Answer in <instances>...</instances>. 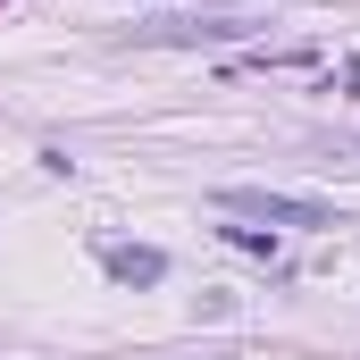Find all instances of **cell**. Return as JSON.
<instances>
[{
	"instance_id": "1",
	"label": "cell",
	"mask_w": 360,
	"mask_h": 360,
	"mask_svg": "<svg viewBox=\"0 0 360 360\" xmlns=\"http://www.w3.org/2000/svg\"><path fill=\"white\" fill-rule=\"evenodd\" d=\"M218 210H235V218H269V226H335L327 201H310V193H269V184H226Z\"/></svg>"
},
{
	"instance_id": "2",
	"label": "cell",
	"mask_w": 360,
	"mask_h": 360,
	"mask_svg": "<svg viewBox=\"0 0 360 360\" xmlns=\"http://www.w3.org/2000/svg\"><path fill=\"white\" fill-rule=\"evenodd\" d=\"M252 17H151L134 25V42H168V51H193V42H243Z\"/></svg>"
},
{
	"instance_id": "3",
	"label": "cell",
	"mask_w": 360,
	"mask_h": 360,
	"mask_svg": "<svg viewBox=\"0 0 360 360\" xmlns=\"http://www.w3.org/2000/svg\"><path fill=\"white\" fill-rule=\"evenodd\" d=\"M101 269L117 276V285H160V276H168V260H160L151 243H109V252H101Z\"/></svg>"
},
{
	"instance_id": "4",
	"label": "cell",
	"mask_w": 360,
	"mask_h": 360,
	"mask_svg": "<svg viewBox=\"0 0 360 360\" xmlns=\"http://www.w3.org/2000/svg\"><path fill=\"white\" fill-rule=\"evenodd\" d=\"M344 84H352V101H360V59H344Z\"/></svg>"
},
{
	"instance_id": "5",
	"label": "cell",
	"mask_w": 360,
	"mask_h": 360,
	"mask_svg": "<svg viewBox=\"0 0 360 360\" xmlns=\"http://www.w3.org/2000/svg\"><path fill=\"white\" fill-rule=\"evenodd\" d=\"M335 151H344V160H360V143H335Z\"/></svg>"
}]
</instances>
